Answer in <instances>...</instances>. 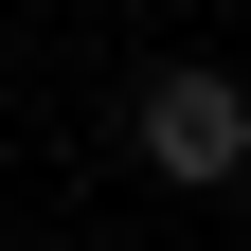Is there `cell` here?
<instances>
[{"instance_id": "1", "label": "cell", "mask_w": 251, "mask_h": 251, "mask_svg": "<svg viewBox=\"0 0 251 251\" xmlns=\"http://www.w3.org/2000/svg\"><path fill=\"white\" fill-rule=\"evenodd\" d=\"M126 162L162 179V198H233V179H251V72L162 54V72L126 90Z\"/></svg>"}]
</instances>
